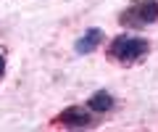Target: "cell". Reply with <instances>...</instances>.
Segmentation results:
<instances>
[{"label": "cell", "instance_id": "277c9868", "mask_svg": "<svg viewBox=\"0 0 158 132\" xmlns=\"http://www.w3.org/2000/svg\"><path fill=\"white\" fill-rule=\"evenodd\" d=\"M100 40H103V32H100V29H87L85 37H79V40H77L74 50H77L79 56H87V53H92L98 45H100Z\"/></svg>", "mask_w": 158, "mask_h": 132}, {"label": "cell", "instance_id": "3957f363", "mask_svg": "<svg viewBox=\"0 0 158 132\" xmlns=\"http://www.w3.org/2000/svg\"><path fill=\"white\" fill-rule=\"evenodd\" d=\"M53 124H56V127H69V130H85V127H92V124H95V119H92V114H90L87 109L69 106L66 111H61V114L53 119Z\"/></svg>", "mask_w": 158, "mask_h": 132}, {"label": "cell", "instance_id": "8992f818", "mask_svg": "<svg viewBox=\"0 0 158 132\" xmlns=\"http://www.w3.org/2000/svg\"><path fill=\"white\" fill-rule=\"evenodd\" d=\"M3 74H6V58L0 56V77H3Z\"/></svg>", "mask_w": 158, "mask_h": 132}, {"label": "cell", "instance_id": "7a4b0ae2", "mask_svg": "<svg viewBox=\"0 0 158 132\" xmlns=\"http://www.w3.org/2000/svg\"><path fill=\"white\" fill-rule=\"evenodd\" d=\"M158 21V0H132L118 13V24L129 29H145Z\"/></svg>", "mask_w": 158, "mask_h": 132}, {"label": "cell", "instance_id": "6da1fadb", "mask_svg": "<svg viewBox=\"0 0 158 132\" xmlns=\"http://www.w3.org/2000/svg\"><path fill=\"white\" fill-rule=\"evenodd\" d=\"M148 53H150V42L142 40V37H116V40H111L106 56L111 58L113 63L132 66V63L142 61Z\"/></svg>", "mask_w": 158, "mask_h": 132}, {"label": "cell", "instance_id": "5b68a950", "mask_svg": "<svg viewBox=\"0 0 158 132\" xmlns=\"http://www.w3.org/2000/svg\"><path fill=\"white\" fill-rule=\"evenodd\" d=\"M87 106H90L92 111H100V114H106V111L113 109V95H111V92H106V90L92 92L90 100H87Z\"/></svg>", "mask_w": 158, "mask_h": 132}]
</instances>
